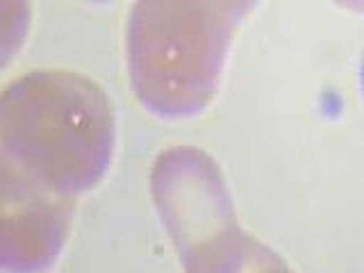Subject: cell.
<instances>
[{"instance_id":"6da1fadb","label":"cell","mask_w":364,"mask_h":273,"mask_svg":"<svg viewBox=\"0 0 364 273\" xmlns=\"http://www.w3.org/2000/svg\"><path fill=\"white\" fill-rule=\"evenodd\" d=\"M114 114L98 85L71 71H32L0 98V162L50 193L73 198L112 162Z\"/></svg>"},{"instance_id":"7a4b0ae2","label":"cell","mask_w":364,"mask_h":273,"mask_svg":"<svg viewBox=\"0 0 364 273\" xmlns=\"http://www.w3.org/2000/svg\"><path fill=\"white\" fill-rule=\"evenodd\" d=\"M244 3H136L128 23V71L139 102L157 117L198 114L221 75Z\"/></svg>"},{"instance_id":"3957f363","label":"cell","mask_w":364,"mask_h":273,"mask_svg":"<svg viewBox=\"0 0 364 273\" xmlns=\"http://www.w3.org/2000/svg\"><path fill=\"white\" fill-rule=\"evenodd\" d=\"M0 267L7 273H43L66 242L73 198L46 191L7 168H0Z\"/></svg>"},{"instance_id":"277c9868","label":"cell","mask_w":364,"mask_h":273,"mask_svg":"<svg viewBox=\"0 0 364 273\" xmlns=\"http://www.w3.org/2000/svg\"><path fill=\"white\" fill-rule=\"evenodd\" d=\"M253 273H291V271H289L287 264H284V262L280 259L278 253H271L257 269H253Z\"/></svg>"},{"instance_id":"5b68a950","label":"cell","mask_w":364,"mask_h":273,"mask_svg":"<svg viewBox=\"0 0 364 273\" xmlns=\"http://www.w3.org/2000/svg\"><path fill=\"white\" fill-rule=\"evenodd\" d=\"M362 94H364V64H362Z\"/></svg>"}]
</instances>
